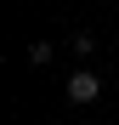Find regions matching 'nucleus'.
Masks as SVG:
<instances>
[{
  "label": "nucleus",
  "mask_w": 119,
  "mask_h": 125,
  "mask_svg": "<svg viewBox=\"0 0 119 125\" xmlns=\"http://www.w3.org/2000/svg\"><path fill=\"white\" fill-rule=\"evenodd\" d=\"M68 97L74 102H96V97H102V80H96L91 68H74L68 74Z\"/></svg>",
  "instance_id": "f257e3e1"
},
{
  "label": "nucleus",
  "mask_w": 119,
  "mask_h": 125,
  "mask_svg": "<svg viewBox=\"0 0 119 125\" xmlns=\"http://www.w3.org/2000/svg\"><path fill=\"white\" fill-rule=\"evenodd\" d=\"M28 62H34V68H40V62H51V46H46V40H34V46H28Z\"/></svg>",
  "instance_id": "f03ea898"
}]
</instances>
